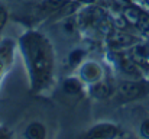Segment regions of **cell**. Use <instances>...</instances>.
<instances>
[{
  "instance_id": "cell-1",
  "label": "cell",
  "mask_w": 149,
  "mask_h": 139,
  "mask_svg": "<svg viewBox=\"0 0 149 139\" xmlns=\"http://www.w3.org/2000/svg\"><path fill=\"white\" fill-rule=\"evenodd\" d=\"M20 49L29 71L32 92L49 87L54 74V52L49 39L41 32L29 31L20 38Z\"/></svg>"
},
{
  "instance_id": "cell-2",
  "label": "cell",
  "mask_w": 149,
  "mask_h": 139,
  "mask_svg": "<svg viewBox=\"0 0 149 139\" xmlns=\"http://www.w3.org/2000/svg\"><path fill=\"white\" fill-rule=\"evenodd\" d=\"M146 92V87L141 83V81H132V80H126L122 81L117 87V93L122 98L125 100H133L138 98L141 96H143Z\"/></svg>"
},
{
  "instance_id": "cell-3",
  "label": "cell",
  "mask_w": 149,
  "mask_h": 139,
  "mask_svg": "<svg viewBox=\"0 0 149 139\" xmlns=\"http://www.w3.org/2000/svg\"><path fill=\"white\" fill-rule=\"evenodd\" d=\"M81 23L84 26H90L91 29H100L106 23V15L101 12V9L97 7H90L83 16H81Z\"/></svg>"
},
{
  "instance_id": "cell-4",
  "label": "cell",
  "mask_w": 149,
  "mask_h": 139,
  "mask_svg": "<svg viewBox=\"0 0 149 139\" xmlns=\"http://www.w3.org/2000/svg\"><path fill=\"white\" fill-rule=\"evenodd\" d=\"M80 77L86 83H96L101 78V67L94 61H87L80 67Z\"/></svg>"
},
{
  "instance_id": "cell-5",
  "label": "cell",
  "mask_w": 149,
  "mask_h": 139,
  "mask_svg": "<svg viewBox=\"0 0 149 139\" xmlns=\"http://www.w3.org/2000/svg\"><path fill=\"white\" fill-rule=\"evenodd\" d=\"M120 135V131L117 126L111 125V123H100L97 126H94L93 129H90L87 132V136L88 138H97V139H103V138H116Z\"/></svg>"
},
{
  "instance_id": "cell-6",
  "label": "cell",
  "mask_w": 149,
  "mask_h": 139,
  "mask_svg": "<svg viewBox=\"0 0 149 139\" xmlns=\"http://www.w3.org/2000/svg\"><path fill=\"white\" fill-rule=\"evenodd\" d=\"M107 42H109V45L111 48L117 49V48H125V46L133 45L135 38L132 35L123 32V31H114V32H111L107 36Z\"/></svg>"
},
{
  "instance_id": "cell-7",
  "label": "cell",
  "mask_w": 149,
  "mask_h": 139,
  "mask_svg": "<svg viewBox=\"0 0 149 139\" xmlns=\"http://www.w3.org/2000/svg\"><path fill=\"white\" fill-rule=\"evenodd\" d=\"M25 136L29 139H42L47 136V129L41 122H32L26 131H25Z\"/></svg>"
},
{
  "instance_id": "cell-8",
  "label": "cell",
  "mask_w": 149,
  "mask_h": 139,
  "mask_svg": "<svg viewBox=\"0 0 149 139\" xmlns=\"http://www.w3.org/2000/svg\"><path fill=\"white\" fill-rule=\"evenodd\" d=\"M119 67H120V70H122L126 75H129V77H139V75H141V70H139V67L135 64L133 59L120 58V59H119Z\"/></svg>"
},
{
  "instance_id": "cell-9",
  "label": "cell",
  "mask_w": 149,
  "mask_h": 139,
  "mask_svg": "<svg viewBox=\"0 0 149 139\" xmlns=\"http://www.w3.org/2000/svg\"><path fill=\"white\" fill-rule=\"evenodd\" d=\"M90 90H91V96L96 97V98H100V100H104V98H107L111 94L110 86L107 83H104V81H100V80L91 84Z\"/></svg>"
},
{
  "instance_id": "cell-10",
  "label": "cell",
  "mask_w": 149,
  "mask_h": 139,
  "mask_svg": "<svg viewBox=\"0 0 149 139\" xmlns=\"http://www.w3.org/2000/svg\"><path fill=\"white\" fill-rule=\"evenodd\" d=\"M81 89H83L81 80H78V78H75V77L67 78V80L64 81V84H62V90L67 93V94H71V96L78 94V93L81 92Z\"/></svg>"
},
{
  "instance_id": "cell-11",
  "label": "cell",
  "mask_w": 149,
  "mask_h": 139,
  "mask_svg": "<svg viewBox=\"0 0 149 139\" xmlns=\"http://www.w3.org/2000/svg\"><path fill=\"white\" fill-rule=\"evenodd\" d=\"M67 0H44L41 3V10L45 13H52L56 10H61L65 6Z\"/></svg>"
},
{
  "instance_id": "cell-12",
  "label": "cell",
  "mask_w": 149,
  "mask_h": 139,
  "mask_svg": "<svg viewBox=\"0 0 149 139\" xmlns=\"http://www.w3.org/2000/svg\"><path fill=\"white\" fill-rule=\"evenodd\" d=\"M132 54L136 59H141V61H148L149 59V46L143 45V44H139V45H135L132 49Z\"/></svg>"
},
{
  "instance_id": "cell-13",
  "label": "cell",
  "mask_w": 149,
  "mask_h": 139,
  "mask_svg": "<svg viewBox=\"0 0 149 139\" xmlns=\"http://www.w3.org/2000/svg\"><path fill=\"white\" fill-rule=\"evenodd\" d=\"M135 26L141 31V32H149V15L146 12H142L141 10V13H139V16H138V20H136V23H135Z\"/></svg>"
},
{
  "instance_id": "cell-14",
  "label": "cell",
  "mask_w": 149,
  "mask_h": 139,
  "mask_svg": "<svg viewBox=\"0 0 149 139\" xmlns=\"http://www.w3.org/2000/svg\"><path fill=\"white\" fill-rule=\"evenodd\" d=\"M83 57H84V52L81 49H74L70 54V64L71 65H78L83 61Z\"/></svg>"
},
{
  "instance_id": "cell-15",
  "label": "cell",
  "mask_w": 149,
  "mask_h": 139,
  "mask_svg": "<svg viewBox=\"0 0 149 139\" xmlns=\"http://www.w3.org/2000/svg\"><path fill=\"white\" fill-rule=\"evenodd\" d=\"M6 20H7V12H6V7L0 4V31L4 28Z\"/></svg>"
},
{
  "instance_id": "cell-16",
  "label": "cell",
  "mask_w": 149,
  "mask_h": 139,
  "mask_svg": "<svg viewBox=\"0 0 149 139\" xmlns=\"http://www.w3.org/2000/svg\"><path fill=\"white\" fill-rule=\"evenodd\" d=\"M141 133H142V136L149 138V119L142 122V125H141Z\"/></svg>"
},
{
  "instance_id": "cell-17",
  "label": "cell",
  "mask_w": 149,
  "mask_h": 139,
  "mask_svg": "<svg viewBox=\"0 0 149 139\" xmlns=\"http://www.w3.org/2000/svg\"><path fill=\"white\" fill-rule=\"evenodd\" d=\"M145 3H146V4H149V0H145Z\"/></svg>"
}]
</instances>
